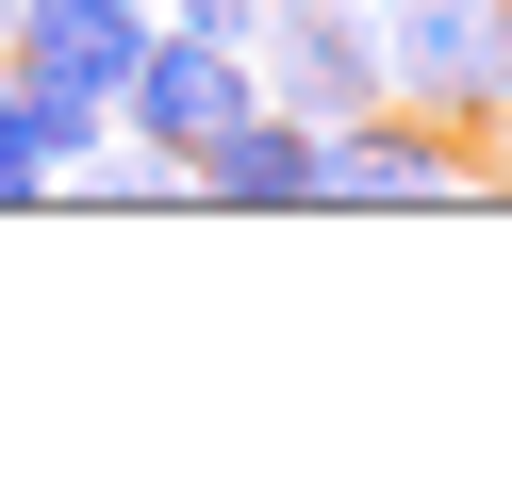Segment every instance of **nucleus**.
Here are the masks:
<instances>
[{
    "mask_svg": "<svg viewBox=\"0 0 512 479\" xmlns=\"http://www.w3.org/2000/svg\"><path fill=\"white\" fill-rule=\"evenodd\" d=\"M0 34H17V0H0Z\"/></svg>",
    "mask_w": 512,
    "mask_h": 479,
    "instance_id": "6e6552de",
    "label": "nucleus"
},
{
    "mask_svg": "<svg viewBox=\"0 0 512 479\" xmlns=\"http://www.w3.org/2000/svg\"><path fill=\"white\" fill-rule=\"evenodd\" d=\"M314 199L331 215H446V199H479V149L413 100H364V116L314 133Z\"/></svg>",
    "mask_w": 512,
    "mask_h": 479,
    "instance_id": "f03ea898",
    "label": "nucleus"
},
{
    "mask_svg": "<svg viewBox=\"0 0 512 479\" xmlns=\"http://www.w3.org/2000/svg\"><path fill=\"white\" fill-rule=\"evenodd\" d=\"M50 199V133H34V83L0 67V215H34Z\"/></svg>",
    "mask_w": 512,
    "mask_h": 479,
    "instance_id": "423d86ee",
    "label": "nucleus"
},
{
    "mask_svg": "<svg viewBox=\"0 0 512 479\" xmlns=\"http://www.w3.org/2000/svg\"><path fill=\"white\" fill-rule=\"evenodd\" d=\"M248 100H265V83H248V50H232V34H182V17H149V34H133V83H116V133H133V149H166V166H199V149L232 133Z\"/></svg>",
    "mask_w": 512,
    "mask_h": 479,
    "instance_id": "7ed1b4c3",
    "label": "nucleus"
},
{
    "mask_svg": "<svg viewBox=\"0 0 512 479\" xmlns=\"http://www.w3.org/2000/svg\"><path fill=\"white\" fill-rule=\"evenodd\" d=\"M199 215H314V116H281V100H248L232 133L199 149Z\"/></svg>",
    "mask_w": 512,
    "mask_h": 479,
    "instance_id": "39448f33",
    "label": "nucleus"
},
{
    "mask_svg": "<svg viewBox=\"0 0 512 479\" xmlns=\"http://www.w3.org/2000/svg\"><path fill=\"white\" fill-rule=\"evenodd\" d=\"M149 17H182V34H232V50L265 34V0H149Z\"/></svg>",
    "mask_w": 512,
    "mask_h": 479,
    "instance_id": "0eeeda50",
    "label": "nucleus"
},
{
    "mask_svg": "<svg viewBox=\"0 0 512 479\" xmlns=\"http://www.w3.org/2000/svg\"><path fill=\"white\" fill-rule=\"evenodd\" d=\"M133 34H149V0H17L0 67L50 83V100H116V83H133Z\"/></svg>",
    "mask_w": 512,
    "mask_h": 479,
    "instance_id": "20e7f679",
    "label": "nucleus"
},
{
    "mask_svg": "<svg viewBox=\"0 0 512 479\" xmlns=\"http://www.w3.org/2000/svg\"><path fill=\"white\" fill-rule=\"evenodd\" d=\"M380 100L446 116V133L512 116V0H380Z\"/></svg>",
    "mask_w": 512,
    "mask_h": 479,
    "instance_id": "f257e3e1",
    "label": "nucleus"
}]
</instances>
